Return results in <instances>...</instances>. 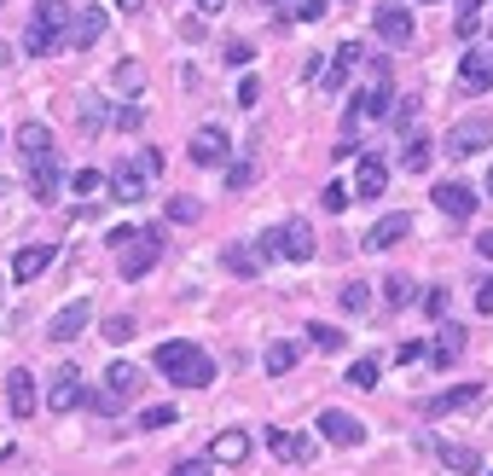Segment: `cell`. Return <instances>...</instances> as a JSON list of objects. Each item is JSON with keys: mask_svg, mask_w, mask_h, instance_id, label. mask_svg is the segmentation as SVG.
Listing matches in <instances>:
<instances>
[{"mask_svg": "<svg viewBox=\"0 0 493 476\" xmlns=\"http://www.w3.org/2000/svg\"><path fill=\"white\" fill-rule=\"evenodd\" d=\"M174 419H180L174 407H146V412H139V430H169Z\"/></svg>", "mask_w": 493, "mask_h": 476, "instance_id": "38", "label": "cell"}, {"mask_svg": "<svg viewBox=\"0 0 493 476\" xmlns=\"http://www.w3.org/2000/svg\"><path fill=\"white\" fill-rule=\"evenodd\" d=\"M29 192H36L41 203H58V192H65V174H58V157H46V163H29Z\"/></svg>", "mask_w": 493, "mask_h": 476, "instance_id": "23", "label": "cell"}, {"mask_svg": "<svg viewBox=\"0 0 493 476\" xmlns=\"http://www.w3.org/2000/svg\"><path fill=\"white\" fill-rule=\"evenodd\" d=\"M0 6H6V0H0Z\"/></svg>", "mask_w": 493, "mask_h": 476, "instance_id": "60", "label": "cell"}, {"mask_svg": "<svg viewBox=\"0 0 493 476\" xmlns=\"http://www.w3.org/2000/svg\"><path fill=\"white\" fill-rule=\"evenodd\" d=\"M203 210H198V198H169V221H180V227H192Z\"/></svg>", "mask_w": 493, "mask_h": 476, "instance_id": "41", "label": "cell"}, {"mask_svg": "<svg viewBox=\"0 0 493 476\" xmlns=\"http://www.w3.org/2000/svg\"><path fill=\"white\" fill-rule=\"evenodd\" d=\"M476 314H493V279H482V291H476Z\"/></svg>", "mask_w": 493, "mask_h": 476, "instance_id": "52", "label": "cell"}, {"mask_svg": "<svg viewBox=\"0 0 493 476\" xmlns=\"http://www.w3.org/2000/svg\"><path fill=\"white\" fill-rule=\"evenodd\" d=\"M82 401H87L82 372H76V367H58V372H53V384H46V407H53L58 419H65V412H76Z\"/></svg>", "mask_w": 493, "mask_h": 476, "instance_id": "10", "label": "cell"}, {"mask_svg": "<svg viewBox=\"0 0 493 476\" xmlns=\"http://www.w3.org/2000/svg\"><path fill=\"white\" fill-rule=\"evenodd\" d=\"M146 88V65H139V58H122L117 65V93H139Z\"/></svg>", "mask_w": 493, "mask_h": 476, "instance_id": "33", "label": "cell"}, {"mask_svg": "<svg viewBox=\"0 0 493 476\" xmlns=\"http://www.w3.org/2000/svg\"><path fill=\"white\" fill-rule=\"evenodd\" d=\"M256 99H262V82H256V76H244V82H238V105H244V110H250V105H256Z\"/></svg>", "mask_w": 493, "mask_h": 476, "instance_id": "46", "label": "cell"}, {"mask_svg": "<svg viewBox=\"0 0 493 476\" xmlns=\"http://www.w3.org/2000/svg\"><path fill=\"white\" fill-rule=\"evenodd\" d=\"M70 192H82V198L105 192V174H99V169H76V174H70Z\"/></svg>", "mask_w": 493, "mask_h": 476, "instance_id": "36", "label": "cell"}, {"mask_svg": "<svg viewBox=\"0 0 493 476\" xmlns=\"http://www.w3.org/2000/svg\"><path fill=\"white\" fill-rule=\"evenodd\" d=\"M6 407H12V419H29V412L41 407V395H36V378H29L24 367L6 378Z\"/></svg>", "mask_w": 493, "mask_h": 476, "instance_id": "20", "label": "cell"}, {"mask_svg": "<svg viewBox=\"0 0 493 476\" xmlns=\"http://www.w3.org/2000/svg\"><path fill=\"white\" fill-rule=\"evenodd\" d=\"M476 401H488V389L482 384H458V389H441L436 401H424V412H429V419H447V412H465Z\"/></svg>", "mask_w": 493, "mask_h": 476, "instance_id": "17", "label": "cell"}, {"mask_svg": "<svg viewBox=\"0 0 493 476\" xmlns=\"http://www.w3.org/2000/svg\"><path fill=\"white\" fill-rule=\"evenodd\" d=\"M389 186V163L377 151H360V174H354V198H384Z\"/></svg>", "mask_w": 493, "mask_h": 476, "instance_id": "18", "label": "cell"}, {"mask_svg": "<svg viewBox=\"0 0 493 476\" xmlns=\"http://www.w3.org/2000/svg\"><path fill=\"white\" fill-rule=\"evenodd\" d=\"M227 65H250V47L244 41H227Z\"/></svg>", "mask_w": 493, "mask_h": 476, "instance_id": "53", "label": "cell"}, {"mask_svg": "<svg viewBox=\"0 0 493 476\" xmlns=\"http://www.w3.org/2000/svg\"><path fill=\"white\" fill-rule=\"evenodd\" d=\"M418 105H424V99H401V105H395V117H389V129H395V134H412V122H418Z\"/></svg>", "mask_w": 493, "mask_h": 476, "instance_id": "37", "label": "cell"}, {"mask_svg": "<svg viewBox=\"0 0 493 476\" xmlns=\"http://www.w3.org/2000/svg\"><path fill=\"white\" fill-rule=\"evenodd\" d=\"M227 129H215V122H203V129L192 134V163L198 169H221V163H227Z\"/></svg>", "mask_w": 493, "mask_h": 476, "instance_id": "12", "label": "cell"}, {"mask_svg": "<svg viewBox=\"0 0 493 476\" xmlns=\"http://www.w3.org/2000/svg\"><path fill=\"white\" fill-rule=\"evenodd\" d=\"M87 320H93V303H87V296H76L70 308H58V314H53L46 337H53V343H70V337H82V331H87Z\"/></svg>", "mask_w": 493, "mask_h": 476, "instance_id": "14", "label": "cell"}, {"mask_svg": "<svg viewBox=\"0 0 493 476\" xmlns=\"http://www.w3.org/2000/svg\"><path fill=\"white\" fill-rule=\"evenodd\" d=\"M169 476H210V459H180Z\"/></svg>", "mask_w": 493, "mask_h": 476, "instance_id": "47", "label": "cell"}, {"mask_svg": "<svg viewBox=\"0 0 493 476\" xmlns=\"http://www.w3.org/2000/svg\"><path fill=\"white\" fill-rule=\"evenodd\" d=\"M70 18H76V12H65V0H41V6L24 18V36H18L24 58L58 53V47H65V36H70Z\"/></svg>", "mask_w": 493, "mask_h": 476, "instance_id": "2", "label": "cell"}, {"mask_svg": "<svg viewBox=\"0 0 493 476\" xmlns=\"http://www.w3.org/2000/svg\"><path fill=\"white\" fill-rule=\"evenodd\" d=\"M482 12H488V0H458V18H453V29L470 41L476 29H482Z\"/></svg>", "mask_w": 493, "mask_h": 476, "instance_id": "29", "label": "cell"}, {"mask_svg": "<svg viewBox=\"0 0 493 476\" xmlns=\"http://www.w3.org/2000/svg\"><path fill=\"white\" fill-rule=\"evenodd\" d=\"M117 122H122V129H139V122H146V110H139V105H122Z\"/></svg>", "mask_w": 493, "mask_h": 476, "instance_id": "50", "label": "cell"}, {"mask_svg": "<svg viewBox=\"0 0 493 476\" xmlns=\"http://www.w3.org/2000/svg\"><path fill=\"white\" fill-rule=\"evenodd\" d=\"M267 453H273L279 465H308V459H313V436H302V430H267Z\"/></svg>", "mask_w": 493, "mask_h": 476, "instance_id": "13", "label": "cell"}, {"mask_svg": "<svg viewBox=\"0 0 493 476\" xmlns=\"http://www.w3.org/2000/svg\"><path fill=\"white\" fill-rule=\"evenodd\" d=\"M436 459H441L447 471H458V476H476V471H482V453L465 448V441H436Z\"/></svg>", "mask_w": 493, "mask_h": 476, "instance_id": "25", "label": "cell"}, {"mask_svg": "<svg viewBox=\"0 0 493 476\" xmlns=\"http://www.w3.org/2000/svg\"><path fill=\"white\" fill-rule=\"evenodd\" d=\"M105 122V110H99V99H82V129H99Z\"/></svg>", "mask_w": 493, "mask_h": 476, "instance_id": "48", "label": "cell"}, {"mask_svg": "<svg viewBox=\"0 0 493 476\" xmlns=\"http://www.w3.org/2000/svg\"><path fill=\"white\" fill-rule=\"evenodd\" d=\"M488 198H493V169H488Z\"/></svg>", "mask_w": 493, "mask_h": 476, "instance_id": "58", "label": "cell"}, {"mask_svg": "<svg viewBox=\"0 0 493 476\" xmlns=\"http://www.w3.org/2000/svg\"><path fill=\"white\" fill-rule=\"evenodd\" d=\"M488 476H493V471H488Z\"/></svg>", "mask_w": 493, "mask_h": 476, "instance_id": "61", "label": "cell"}, {"mask_svg": "<svg viewBox=\"0 0 493 476\" xmlns=\"http://www.w3.org/2000/svg\"><path fill=\"white\" fill-rule=\"evenodd\" d=\"M262 367H267V378H284V372L296 367V343H273V348H267V360H262Z\"/></svg>", "mask_w": 493, "mask_h": 476, "instance_id": "32", "label": "cell"}, {"mask_svg": "<svg viewBox=\"0 0 493 476\" xmlns=\"http://www.w3.org/2000/svg\"><path fill=\"white\" fill-rule=\"evenodd\" d=\"M308 337H313V348H320V355H343V343H348L343 331H337V326H325V320H313V326H308Z\"/></svg>", "mask_w": 493, "mask_h": 476, "instance_id": "31", "label": "cell"}, {"mask_svg": "<svg viewBox=\"0 0 493 476\" xmlns=\"http://www.w3.org/2000/svg\"><path fill=\"white\" fill-rule=\"evenodd\" d=\"M18 151H24V163H46L53 157V129L46 122H18Z\"/></svg>", "mask_w": 493, "mask_h": 476, "instance_id": "21", "label": "cell"}, {"mask_svg": "<svg viewBox=\"0 0 493 476\" xmlns=\"http://www.w3.org/2000/svg\"><path fill=\"white\" fill-rule=\"evenodd\" d=\"M198 6H203V12H221V0H198Z\"/></svg>", "mask_w": 493, "mask_h": 476, "instance_id": "56", "label": "cell"}, {"mask_svg": "<svg viewBox=\"0 0 493 476\" xmlns=\"http://www.w3.org/2000/svg\"><path fill=\"white\" fill-rule=\"evenodd\" d=\"M221 262H227V274H238V279H256L267 267V256H262V250H250V244H227V250H221Z\"/></svg>", "mask_w": 493, "mask_h": 476, "instance_id": "26", "label": "cell"}, {"mask_svg": "<svg viewBox=\"0 0 493 476\" xmlns=\"http://www.w3.org/2000/svg\"><path fill=\"white\" fill-rule=\"evenodd\" d=\"M476 250H482V256H488V262H493V227H488V233H482V238H476Z\"/></svg>", "mask_w": 493, "mask_h": 476, "instance_id": "54", "label": "cell"}, {"mask_svg": "<svg viewBox=\"0 0 493 476\" xmlns=\"http://www.w3.org/2000/svg\"><path fill=\"white\" fill-rule=\"evenodd\" d=\"M436 210L447 215V221H470L476 215V192H470L465 181H441L436 186Z\"/></svg>", "mask_w": 493, "mask_h": 476, "instance_id": "16", "label": "cell"}, {"mask_svg": "<svg viewBox=\"0 0 493 476\" xmlns=\"http://www.w3.org/2000/svg\"><path fill=\"white\" fill-rule=\"evenodd\" d=\"M372 29H377L384 47H406L412 41V12L401 6V0H384V6L372 12Z\"/></svg>", "mask_w": 493, "mask_h": 476, "instance_id": "8", "label": "cell"}, {"mask_svg": "<svg viewBox=\"0 0 493 476\" xmlns=\"http://www.w3.org/2000/svg\"><path fill=\"white\" fill-rule=\"evenodd\" d=\"M279 6H284V12H296V6H302V0H279Z\"/></svg>", "mask_w": 493, "mask_h": 476, "instance_id": "57", "label": "cell"}, {"mask_svg": "<svg viewBox=\"0 0 493 476\" xmlns=\"http://www.w3.org/2000/svg\"><path fill=\"white\" fill-rule=\"evenodd\" d=\"M250 459V436L244 430H221L210 441V465H244Z\"/></svg>", "mask_w": 493, "mask_h": 476, "instance_id": "24", "label": "cell"}, {"mask_svg": "<svg viewBox=\"0 0 493 476\" xmlns=\"http://www.w3.org/2000/svg\"><path fill=\"white\" fill-rule=\"evenodd\" d=\"M262 256H279V262H313V227H308V221H284V227L262 233Z\"/></svg>", "mask_w": 493, "mask_h": 476, "instance_id": "6", "label": "cell"}, {"mask_svg": "<svg viewBox=\"0 0 493 476\" xmlns=\"http://www.w3.org/2000/svg\"><path fill=\"white\" fill-rule=\"evenodd\" d=\"M343 6H354V0H343Z\"/></svg>", "mask_w": 493, "mask_h": 476, "instance_id": "59", "label": "cell"}, {"mask_svg": "<svg viewBox=\"0 0 493 476\" xmlns=\"http://www.w3.org/2000/svg\"><path fill=\"white\" fill-rule=\"evenodd\" d=\"M53 256H58V250H53V244H24V250H18V256H12V279H18V285H29V279H41V274H46V267H53Z\"/></svg>", "mask_w": 493, "mask_h": 476, "instance_id": "19", "label": "cell"}, {"mask_svg": "<svg viewBox=\"0 0 493 476\" xmlns=\"http://www.w3.org/2000/svg\"><path fill=\"white\" fill-rule=\"evenodd\" d=\"M139 389H146V372L128 367V360H117V367L105 372V389H99V395H87V401H93V412H99V419H117V412L128 407Z\"/></svg>", "mask_w": 493, "mask_h": 476, "instance_id": "5", "label": "cell"}, {"mask_svg": "<svg viewBox=\"0 0 493 476\" xmlns=\"http://www.w3.org/2000/svg\"><path fill=\"white\" fill-rule=\"evenodd\" d=\"M458 88H465V93H488L493 88V41L470 47V53L458 58Z\"/></svg>", "mask_w": 493, "mask_h": 476, "instance_id": "9", "label": "cell"}, {"mask_svg": "<svg viewBox=\"0 0 493 476\" xmlns=\"http://www.w3.org/2000/svg\"><path fill=\"white\" fill-rule=\"evenodd\" d=\"M151 174H163V151H139V157H117L105 174L110 198L117 203H146V181Z\"/></svg>", "mask_w": 493, "mask_h": 476, "instance_id": "4", "label": "cell"}, {"mask_svg": "<svg viewBox=\"0 0 493 476\" xmlns=\"http://www.w3.org/2000/svg\"><path fill=\"white\" fill-rule=\"evenodd\" d=\"M157 372H163L169 384H180V389H203V384H215V360L203 355L198 343H186V337L157 343Z\"/></svg>", "mask_w": 493, "mask_h": 476, "instance_id": "1", "label": "cell"}, {"mask_svg": "<svg viewBox=\"0 0 493 476\" xmlns=\"http://www.w3.org/2000/svg\"><path fill=\"white\" fill-rule=\"evenodd\" d=\"M291 18H302V24H320V18H325V0H302V6L291 12Z\"/></svg>", "mask_w": 493, "mask_h": 476, "instance_id": "45", "label": "cell"}, {"mask_svg": "<svg viewBox=\"0 0 493 476\" xmlns=\"http://www.w3.org/2000/svg\"><path fill=\"white\" fill-rule=\"evenodd\" d=\"M250 181H256V163H227V186H232V192H244Z\"/></svg>", "mask_w": 493, "mask_h": 476, "instance_id": "44", "label": "cell"}, {"mask_svg": "<svg viewBox=\"0 0 493 476\" xmlns=\"http://www.w3.org/2000/svg\"><path fill=\"white\" fill-rule=\"evenodd\" d=\"M110 250H117L122 279H146L163 262V227H117L110 233Z\"/></svg>", "mask_w": 493, "mask_h": 476, "instance_id": "3", "label": "cell"}, {"mask_svg": "<svg viewBox=\"0 0 493 476\" xmlns=\"http://www.w3.org/2000/svg\"><path fill=\"white\" fill-rule=\"evenodd\" d=\"M348 384H354V389H377V360H354V367H348Z\"/></svg>", "mask_w": 493, "mask_h": 476, "instance_id": "40", "label": "cell"}, {"mask_svg": "<svg viewBox=\"0 0 493 476\" xmlns=\"http://www.w3.org/2000/svg\"><path fill=\"white\" fill-rule=\"evenodd\" d=\"M343 308L348 314H365V308H372V285H365V279H343Z\"/></svg>", "mask_w": 493, "mask_h": 476, "instance_id": "30", "label": "cell"}, {"mask_svg": "<svg viewBox=\"0 0 493 476\" xmlns=\"http://www.w3.org/2000/svg\"><path fill=\"white\" fill-rule=\"evenodd\" d=\"M320 70H325V53H308V58H302V82H313Z\"/></svg>", "mask_w": 493, "mask_h": 476, "instance_id": "49", "label": "cell"}, {"mask_svg": "<svg viewBox=\"0 0 493 476\" xmlns=\"http://www.w3.org/2000/svg\"><path fill=\"white\" fill-rule=\"evenodd\" d=\"M458 355H465V326H441V343H429L424 360H436V367H453Z\"/></svg>", "mask_w": 493, "mask_h": 476, "instance_id": "27", "label": "cell"}, {"mask_svg": "<svg viewBox=\"0 0 493 476\" xmlns=\"http://www.w3.org/2000/svg\"><path fill=\"white\" fill-rule=\"evenodd\" d=\"M360 58H365V47H360V41H343V47H337V53H331V65H343V70H354V65H360Z\"/></svg>", "mask_w": 493, "mask_h": 476, "instance_id": "43", "label": "cell"}, {"mask_svg": "<svg viewBox=\"0 0 493 476\" xmlns=\"http://www.w3.org/2000/svg\"><path fill=\"white\" fill-rule=\"evenodd\" d=\"M424 355H429L424 343H401V355H395V360H401V367H412V360H424Z\"/></svg>", "mask_w": 493, "mask_h": 476, "instance_id": "51", "label": "cell"}, {"mask_svg": "<svg viewBox=\"0 0 493 476\" xmlns=\"http://www.w3.org/2000/svg\"><path fill=\"white\" fill-rule=\"evenodd\" d=\"M429 151H436L429 140H406V157H401V169H406V174H429Z\"/></svg>", "mask_w": 493, "mask_h": 476, "instance_id": "34", "label": "cell"}, {"mask_svg": "<svg viewBox=\"0 0 493 476\" xmlns=\"http://www.w3.org/2000/svg\"><path fill=\"white\" fill-rule=\"evenodd\" d=\"M134 337V314H110L105 320V343H128Z\"/></svg>", "mask_w": 493, "mask_h": 476, "instance_id": "39", "label": "cell"}, {"mask_svg": "<svg viewBox=\"0 0 493 476\" xmlns=\"http://www.w3.org/2000/svg\"><path fill=\"white\" fill-rule=\"evenodd\" d=\"M117 12H146V0H117Z\"/></svg>", "mask_w": 493, "mask_h": 476, "instance_id": "55", "label": "cell"}, {"mask_svg": "<svg viewBox=\"0 0 493 476\" xmlns=\"http://www.w3.org/2000/svg\"><path fill=\"white\" fill-rule=\"evenodd\" d=\"M377 291H384V303H389V308H406V303H418V285H412L406 274H389L384 285H377Z\"/></svg>", "mask_w": 493, "mask_h": 476, "instance_id": "28", "label": "cell"}, {"mask_svg": "<svg viewBox=\"0 0 493 476\" xmlns=\"http://www.w3.org/2000/svg\"><path fill=\"white\" fill-rule=\"evenodd\" d=\"M406 233H412V215H406V210H395V215H384L372 233H365V244H360V250H389V244H401Z\"/></svg>", "mask_w": 493, "mask_h": 476, "instance_id": "22", "label": "cell"}, {"mask_svg": "<svg viewBox=\"0 0 493 476\" xmlns=\"http://www.w3.org/2000/svg\"><path fill=\"white\" fill-rule=\"evenodd\" d=\"M348 203H354V186H343V181H331L325 192H320V210H331V215H343Z\"/></svg>", "mask_w": 493, "mask_h": 476, "instance_id": "35", "label": "cell"}, {"mask_svg": "<svg viewBox=\"0 0 493 476\" xmlns=\"http://www.w3.org/2000/svg\"><path fill=\"white\" fill-rule=\"evenodd\" d=\"M418 303H424V314H429V320H447V308H453V303H447V291H441V285H436V291H424Z\"/></svg>", "mask_w": 493, "mask_h": 476, "instance_id": "42", "label": "cell"}, {"mask_svg": "<svg viewBox=\"0 0 493 476\" xmlns=\"http://www.w3.org/2000/svg\"><path fill=\"white\" fill-rule=\"evenodd\" d=\"M488 146H493V117H465V122H453V129H447L441 157H476Z\"/></svg>", "mask_w": 493, "mask_h": 476, "instance_id": "7", "label": "cell"}, {"mask_svg": "<svg viewBox=\"0 0 493 476\" xmlns=\"http://www.w3.org/2000/svg\"><path fill=\"white\" fill-rule=\"evenodd\" d=\"M320 436L337 441V448H360V441H365V424L354 419V412H343V407H325V412H320Z\"/></svg>", "mask_w": 493, "mask_h": 476, "instance_id": "11", "label": "cell"}, {"mask_svg": "<svg viewBox=\"0 0 493 476\" xmlns=\"http://www.w3.org/2000/svg\"><path fill=\"white\" fill-rule=\"evenodd\" d=\"M105 18H110L105 6H82V12L70 18V36H65V47H76V53H87V47L105 36Z\"/></svg>", "mask_w": 493, "mask_h": 476, "instance_id": "15", "label": "cell"}]
</instances>
